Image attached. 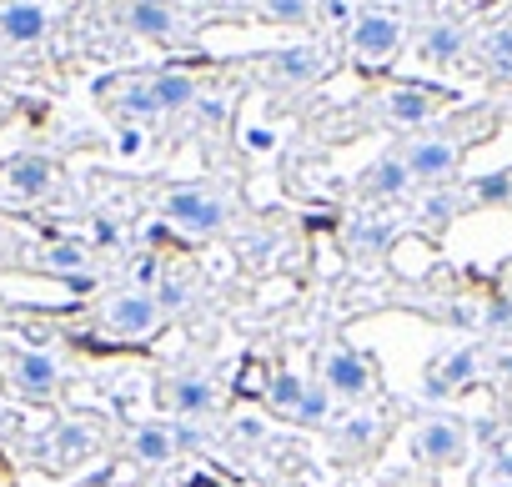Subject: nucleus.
I'll return each instance as SVG.
<instances>
[{
	"instance_id": "obj_1",
	"label": "nucleus",
	"mask_w": 512,
	"mask_h": 487,
	"mask_svg": "<svg viewBox=\"0 0 512 487\" xmlns=\"http://www.w3.org/2000/svg\"><path fill=\"white\" fill-rule=\"evenodd\" d=\"M156 322H161V302L146 297V292H126V297H116L106 307V327L116 337H146Z\"/></svg>"
},
{
	"instance_id": "obj_2",
	"label": "nucleus",
	"mask_w": 512,
	"mask_h": 487,
	"mask_svg": "<svg viewBox=\"0 0 512 487\" xmlns=\"http://www.w3.org/2000/svg\"><path fill=\"white\" fill-rule=\"evenodd\" d=\"M166 216L181 221V226H191V231H216V226L226 221L221 201L206 196V191H171V196H166Z\"/></svg>"
},
{
	"instance_id": "obj_3",
	"label": "nucleus",
	"mask_w": 512,
	"mask_h": 487,
	"mask_svg": "<svg viewBox=\"0 0 512 487\" xmlns=\"http://www.w3.org/2000/svg\"><path fill=\"white\" fill-rule=\"evenodd\" d=\"M11 382H16L26 397H51L56 382H61V367H56L51 352H21V357L11 362Z\"/></svg>"
},
{
	"instance_id": "obj_4",
	"label": "nucleus",
	"mask_w": 512,
	"mask_h": 487,
	"mask_svg": "<svg viewBox=\"0 0 512 487\" xmlns=\"http://www.w3.org/2000/svg\"><path fill=\"white\" fill-rule=\"evenodd\" d=\"M327 392H337V397H362L367 387H372V372H367V357H357V352H332L327 357Z\"/></svg>"
},
{
	"instance_id": "obj_5",
	"label": "nucleus",
	"mask_w": 512,
	"mask_h": 487,
	"mask_svg": "<svg viewBox=\"0 0 512 487\" xmlns=\"http://www.w3.org/2000/svg\"><path fill=\"white\" fill-rule=\"evenodd\" d=\"M417 457L442 467V462H457L462 457V427L447 422V417H432L422 432H417Z\"/></svg>"
},
{
	"instance_id": "obj_6",
	"label": "nucleus",
	"mask_w": 512,
	"mask_h": 487,
	"mask_svg": "<svg viewBox=\"0 0 512 487\" xmlns=\"http://www.w3.org/2000/svg\"><path fill=\"white\" fill-rule=\"evenodd\" d=\"M402 41V21L397 16H362L357 31H352V46L367 51V56H392Z\"/></svg>"
},
{
	"instance_id": "obj_7",
	"label": "nucleus",
	"mask_w": 512,
	"mask_h": 487,
	"mask_svg": "<svg viewBox=\"0 0 512 487\" xmlns=\"http://www.w3.org/2000/svg\"><path fill=\"white\" fill-rule=\"evenodd\" d=\"M0 36L16 41V46L41 41V36H46V11L31 6V0H21V6H6V11H0Z\"/></svg>"
},
{
	"instance_id": "obj_8",
	"label": "nucleus",
	"mask_w": 512,
	"mask_h": 487,
	"mask_svg": "<svg viewBox=\"0 0 512 487\" xmlns=\"http://www.w3.org/2000/svg\"><path fill=\"white\" fill-rule=\"evenodd\" d=\"M452 166H457V151L447 141H417L407 156V171L422 181H442V176H452Z\"/></svg>"
},
{
	"instance_id": "obj_9",
	"label": "nucleus",
	"mask_w": 512,
	"mask_h": 487,
	"mask_svg": "<svg viewBox=\"0 0 512 487\" xmlns=\"http://www.w3.org/2000/svg\"><path fill=\"white\" fill-rule=\"evenodd\" d=\"M211 402H216V392H211L206 377H176L171 382V407L181 417H201V412H211Z\"/></svg>"
},
{
	"instance_id": "obj_10",
	"label": "nucleus",
	"mask_w": 512,
	"mask_h": 487,
	"mask_svg": "<svg viewBox=\"0 0 512 487\" xmlns=\"http://www.w3.org/2000/svg\"><path fill=\"white\" fill-rule=\"evenodd\" d=\"M317 71H322L317 46H292V51H277L272 56V76H282V81H312Z\"/></svg>"
},
{
	"instance_id": "obj_11",
	"label": "nucleus",
	"mask_w": 512,
	"mask_h": 487,
	"mask_svg": "<svg viewBox=\"0 0 512 487\" xmlns=\"http://www.w3.org/2000/svg\"><path fill=\"white\" fill-rule=\"evenodd\" d=\"M131 452H136V462H151V467H161V462H171L176 442H171V432H166V427L146 422V427H136V437H131Z\"/></svg>"
},
{
	"instance_id": "obj_12",
	"label": "nucleus",
	"mask_w": 512,
	"mask_h": 487,
	"mask_svg": "<svg viewBox=\"0 0 512 487\" xmlns=\"http://www.w3.org/2000/svg\"><path fill=\"white\" fill-rule=\"evenodd\" d=\"M432 106H437V101H432L427 91H412V86H402V91H392V96H387V116H392V121H402V126L427 121V116H432Z\"/></svg>"
},
{
	"instance_id": "obj_13",
	"label": "nucleus",
	"mask_w": 512,
	"mask_h": 487,
	"mask_svg": "<svg viewBox=\"0 0 512 487\" xmlns=\"http://www.w3.org/2000/svg\"><path fill=\"white\" fill-rule=\"evenodd\" d=\"M6 181H11L16 191H26V196H41V191L51 186V161H41V156H21V161H11Z\"/></svg>"
},
{
	"instance_id": "obj_14",
	"label": "nucleus",
	"mask_w": 512,
	"mask_h": 487,
	"mask_svg": "<svg viewBox=\"0 0 512 487\" xmlns=\"http://www.w3.org/2000/svg\"><path fill=\"white\" fill-rule=\"evenodd\" d=\"M131 31L136 36H171V11L161 6V0H136L131 6Z\"/></svg>"
},
{
	"instance_id": "obj_15",
	"label": "nucleus",
	"mask_w": 512,
	"mask_h": 487,
	"mask_svg": "<svg viewBox=\"0 0 512 487\" xmlns=\"http://www.w3.org/2000/svg\"><path fill=\"white\" fill-rule=\"evenodd\" d=\"M302 397H307V382H302L297 372H277V377L267 382V402H272L277 412H297Z\"/></svg>"
},
{
	"instance_id": "obj_16",
	"label": "nucleus",
	"mask_w": 512,
	"mask_h": 487,
	"mask_svg": "<svg viewBox=\"0 0 512 487\" xmlns=\"http://www.w3.org/2000/svg\"><path fill=\"white\" fill-rule=\"evenodd\" d=\"M457 51H462V31L457 26H432L427 41H422V56L427 61H452Z\"/></svg>"
},
{
	"instance_id": "obj_17",
	"label": "nucleus",
	"mask_w": 512,
	"mask_h": 487,
	"mask_svg": "<svg viewBox=\"0 0 512 487\" xmlns=\"http://www.w3.org/2000/svg\"><path fill=\"white\" fill-rule=\"evenodd\" d=\"M156 101L161 106H191L196 101V91H191V76H176V71H166V76H156Z\"/></svg>"
},
{
	"instance_id": "obj_18",
	"label": "nucleus",
	"mask_w": 512,
	"mask_h": 487,
	"mask_svg": "<svg viewBox=\"0 0 512 487\" xmlns=\"http://www.w3.org/2000/svg\"><path fill=\"white\" fill-rule=\"evenodd\" d=\"M407 176H412V171H407V161L387 156V161H382V166H377L367 181H372V191H377V196H397V191L407 186Z\"/></svg>"
},
{
	"instance_id": "obj_19",
	"label": "nucleus",
	"mask_w": 512,
	"mask_h": 487,
	"mask_svg": "<svg viewBox=\"0 0 512 487\" xmlns=\"http://www.w3.org/2000/svg\"><path fill=\"white\" fill-rule=\"evenodd\" d=\"M472 372H477V352H472V347H462V352H452V357H447V367H442L437 377H442L447 387H462Z\"/></svg>"
},
{
	"instance_id": "obj_20",
	"label": "nucleus",
	"mask_w": 512,
	"mask_h": 487,
	"mask_svg": "<svg viewBox=\"0 0 512 487\" xmlns=\"http://www.w3.org/2000/svg\"><path fill=\"white\" fill-rule=\"evenodd\" d=\"M327 407H332V392L327 387H307V397H302V407L292 417L297 422H327Z\"/></svg>"
},
{
	"instance_id": "obj_21",
	"label": "nucleus",
	"mask_w": 512,
	"mask_h": 487,
	"mask_svg": "<svg viewBox=\"0 0 512 487\" xmlns=\"http://www.w3.org/2000/svg\"><path fill=\"white\" fill-rule=\"evenodd\" d=\"M487 56H492V71H497L502 81H512V31H497V36L487 41Z\"/></svg>"
},
{
	"instance_id": "obj_22",
	"label": "nucleus",
	"mask_w": 512,
	"mask_h": 487,
	"mask_svg": "<svg viewBox=\"0 0 512 487\" xmlns=\"http://www.w3.org/2000/svg\"><path fill=\"white\" fill-rule=\"evenodd\" d=\"M126 111H131V116H156V111H161V101H156V91H151V86H136V91L126 96Z\"/></svg>"
},
{
	"instance_id": "obj_23",
	"label": "nucleus",
	"mask_w": 512,
	"mask_h": 487,
	"mask_svg": "<svg viewBox=\"0 0 512 487\" xmlns=\"http://www.w3.org/2000/svg\"><path fill=\"white\" fill-rule=\"evenodd\" d=\"M472 191H477V201H502V196H512V176H482Z\"/></svg>"
},
{
	"instance_id": "obj_24",
	"label": "nucleus",
	"mask_w": 512,
	"mask_h": 487,
	"mask_svg": "<svg viewBox=\"0 0 512 487\" xmlns=\"http://www.w3.org/2000/svg\"><path fill=\"white\" fill-rule=\"evenodd\" d=\"M46 262H51L56 272H71V277H76L86 257H81V247H51V257H46Z\"/></svg>"
},
{
	"instance_id": "obj_25",
	"label": "nucleus",
	"mask_w": 512,
	"mask_h": 487,
	"mask_svg": "<svg viewBox=\"0 0 512 487\" xmlns=\"http://www.w3.org/2000/svg\"><path fill=\"white\" fill-rule=\"evenodd\" d=\"M267 11H272L277 21H302V16H307V0H267Z\"/></svg>"
},
{
	"instance_id": "obj_26",
	"label": "nucleus",
	"mask_w": 512,
	"mask_h": 487,
	"mask_svg": "<svg viewBox=\"0 0 512 487\" xmlns=\"http://www.w3.org/2000/svg\"><path fill=\"white\" fill-rule=\"evenodd\" d=\"M422 216H427V221H432V226H442V221H447V216H452V201H447V196H432V201H427V206H422Z\"/></svg>"
},
{
	"instance_id": "obj_27",
	"label": "nucleus",
	"mask_w": 512,
	"mask_h": 487,
	"mask_svg": "<svg viewBox=\"0 0 512 487\" xmlns=\"http://www.w3.org/2000/svg\"><path fill=\"white\" fill-rule=\"evenodd\" d=\"M372 432H377L372 417H352V422H347V442H372Z\"/></svg>"
},
{
	"instance_id": "obj_28",
	"label": "nucleus",
	"mask_w": 512,
	"mask_h": 487,
	"mask_svg": "<svg viewBox=\"0 0 512 487\" xmlns=\"http://www.w3.org/2000/svg\"><path fill=\"white\" fill-rule=\"evenodd\" d=\"M272 141H277V136H272V131H262V126L246 131V146H251V151H272Z\"/></svg>"
},
{
	"instance_id": "obj_29",
	"label": "nucleus",
	"mask_w": 512,
	"mask_h": 487,
	"mask_svg": "<svg viewBox=\"0 0 512 487\" xmlns=\"http://www.w3.org/2000/svg\"><path fill=\"white\" fill-rule=\"evenodd\" d=\"M156 277H161V267H156V257H146V262L136 267V282H141V287H151Z\"/></svg>"
},
{
	"instance_id": "obj_30",
	"label": "nucleus",
	"mask_w": 512,
	"mask_h": 487,
	"mask_svg": "<svg viewBox=\"0 0 512 487\" xmlns=\"http://www.w3.org/2000/svg\"><path fill=\"white\" fill-rule=\"evenodd\" d=\"M181 297H186V287H181V282H166V287H161V297H156V302H161V307H176V302H181Z\"/></svg>"
},
{
	"instance_id": "obj_31",
	"label": "nucleus",
	"mask_w": 512,
	"mask_h": 487,
	"mask_svg": "<svg viewBox=\"0 0 512 487\" xmlns=\"http://www.w3.org/2000/svg\"><path fill=\"white\" fill-rule=\"evenodd\" d=\"M422 392H427V397H447L452 387H447V382H442L437 372H427V382H422Z\"/></svg>"
},
{
	"instance_id": "obj_32",
	"label": "nucleus",
	"mask_w": 512,
	"mask_h": 487,
	"mask_svg": "<svg viewBox=\"0 0 512 487\" xmlns=\"http://www.w3.org/2000/svg\"><path fill=\"white\" fill-rule=\"evenodd\" d=\"M196 111H201L206 121H221V101H196Z\"/></svg>"
},
{
	"instance_id": "obj_33",
	"label": "nucleus",
	"mask_w": 512,
	"mask_h": 487,
	"mask_svg": "<svg viewBox=\"0 0 512 487\" xmlns=\"http://www.w3.org/2000/svg\"><path fill=\"white\" fill-rule=\"evenodd\" d=\"M492 477H502V482L512 477V452H502V457H497V467H492Z\"/></svg>"
},
{
	"instance_id": "obj_34",
	"label": "nucleus",
	"mask_w": 512,
	"mask_h": 487,
	"mask_svg": "<svg viewBox=\"0 0 512 487\" xmlns=\"http://www.w3.org/2000/svg\"><path fill=\"white\" fill-rule=\"evenodd\" d=\"M236 432H241V437H262V422H251V417H241V422H236Z\"/></svg>"
},
{
	"instance_id": "obj_35",
	"label": "nucleus",
	"mask_w": 512,
	"mask_h": 487,
	"mask_svg": "<svg viewBox=\"0 0 512 487\" xmlns=\"http://www.w3.org/2000/svg\"><path fill=\"white\" fill-rule=\"evenodd\" d=\"M487 317H492V322H507V317H512V307H507V302H492V312H487Z\"/></svg>"
},
{
	"instance_id": "obj_36",
	"label": "nucleus",
	"mask_w": 512,
	"mask_h": 487,
	"mask_svg": "<svg viewBox=\"0 0 512 487\" xmlns=\"http://www.w3.org/2000/svg\"><path fill=\"white\" fill-rule=\"evenodd\" d=\"M502 367H507V377H512V357H502Z\"/></svg>"
},
{
	"instance_id": "obj_37",
	"label": "nucleus",
	"mask_w": 512,
	"mask_h": 487,
	"mask_svg": "<svg viewBox=\"0 0 512 487\" xmlns=\"http://www.w3.org/2000/svg\"><path fill=\"white\" fill-rule=\"evenodd\" d=\"M0 116H6V106H0Z\"/></svg>"
}]
</instances>
